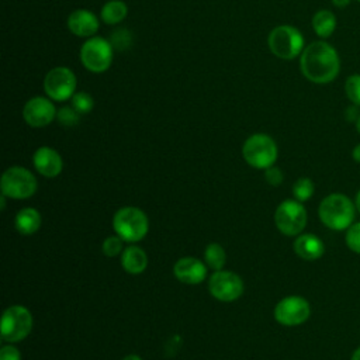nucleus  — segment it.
Returning a JSON list of instances; mask_svg holds the SVG:
<instances>
[{
    "label": "nucleus",
    "mask_w": 360,
    "mask_h": 360,
    "mask_svg": "<svg viewBox=\"0 0 360 360\" xmlns=\"http://www.w3.org/2000/svg\"><path fill=\"white\" fill-rule=\"evenodd\" d=\"M350 360H360V347H357V349L353 352Z\"/></svg>",
    "instance_id": "obj_35"
},
{
    "label": "nucleus",
    "mask_w": 360,
    "mask_h": 360,
    "mask_svg": "<svg viewBox=\"0 0 360 360\" xmlns=\"http://www.w3.org/2000/svg\"><path fill=\"white\" fill-rule=\"evenodd\" d=\"M56 118L63 127H73L79 122L80 114L72 105H66V107H62L58 110Z\"/></svg>",
    "instance_id": "obj_27"
},
{
    "label": "nucleus",
    "mask_w": 360,
    "mask_h": 360,
    "mask_svg": "<svg viewBox=\"0 0 360 360\" xmlns=\"http://www.w3.org/2000/svg\"><path fill=\"white\" fill-rule=\"evenodd\" d=\"M121 266L129 274H139L148 266V256L142 248L131 245L121 253Z\"/></svg>",
    "instance_id": "obj_18"
},
{
    "label": "nucleus",
    "mask_w": 360,
    "mask_h": 360,
    "mask_svg": "<svg viewBox=\"0 0 360 360\" xmlns=\"http://www.w3.org/2000/svg\"><path fill=\"white\" fill-rule=\"evenodd\" d=\"M312 28L321 38H328L336 28V17L329 10H319L312 17Z\"/></svg>",
    "instance_id": "obj_20"
},
{
    "label": "nucleus",
    "mask_w": 360,
    "mask_h": 360,
    "mask_svg": "<svg viewBox=\"0 0 360 360\" xmlns=\"http://www.w3.org/2000/svg\"><path fill=\"white\" fill-rule=\"evenodd\" d=\"M94 101L93 97L84 91L75 93L72 97V107L79 112V114H87L93 110Z\"/></svg>",
    "instance_id": "obj_26"
},
{
    "label": "nucleus",
    "mask_w": 360,
    "mask_h": 360,
    "mask_svg": "<svg viewBox=\"0 0 360 360\" xmlns=\"http://www.w3.org/2000/svg\"><path fill=\"white\" fill-rule=\"evenodd\" d=\"M0 188L1 194L10 198L25 200L37 191V179L28 169L13 166L3 173Z\"/></svg>",
    "instance_id": "obj_7"
},
{
    "label": "nucleus",
    "mask_w": 360,
    "mask_h": 360,
    "mask_svg": "<svg viewBox=\"0 0 360 360\" xmlns=\"http://www.w3.org/2000/svg\"><path fill=\"white\" fill-rule=\"evenodd\" d=\"M68 28L76 37H93L98 30V20L91 11L79 8L69 14Z\"/></svg>",
    "instance_id": "obj_16"
},
{
    "label": "nucleus",
    "mask_w": 360,
    "mask_h": 360,
    "mask_svg": "<svg viewBox=\"0 0 360 360\" xmlns=\"http://www.w3.org/2000/svg\"><path fill=\"white\" fill-rule=\"evenodd\" d=\"M243 159L255 169H269L277 160V145L274 139L266 134H253L242 148Z\"/></svg>",
    "instance_id": "obj_4"
},
{
    "label": "nucleus",
    "mask_w": 360,
    "mask_h": 360,
    "mask_svg": "<svg viewBox=\"0 0 360 360\" xmlns=\"http://www.w3.org/2000/svg\"><path fill=\"white\" fill-rule=\"evenodd\" d=\"M6 197H7V195H4V194H1V197H0V201H1V210H4V208H6Z\"/></svg>",
    "instance_id": "obj_38"
},
{
    "label": "nucleus",
    "mask_w": 360,
    "mask_h": 360,
    "mask_svg": "<svg viewBox=\"0 0 360 360\" xmlns=\"http://www.w3.org/2000/svg\"><path fill=\"white\" fill-rule=\"evenodd\" d=\"M112 228L124 242H138L148 233L149 221L142 210L136 207H122L114 214Z\"/></svg>",
    "instance_id": "obj_3"
},
{
    "label": "nucleus",
    "mask_w": 360,
    "mask_h": 360,
    "mask_svg": "<svg viewBox=\"0 0 360 360\" xmlns=\"http://www.w3.org/2000/svg\"><path fill=\"white\" fill-rule=\"evenodd\" d=\"M354 204H356V210L360 212V190H359L357 194H356V201H354Z\"/></svg>",
    "instance_id": "obj_37"
},
{
    "label": "nucleus",
    "mask_w": 360,
    "mask_h": 360,
    "mask_svg": "<svg viewBox=\"0 0 360 360\" xmlns=\"http://www.w3.org/2000/svg\"><path fill=\"white\" fill-rule=\"evenodd\" d=\"M345 91L352 104L360 107V75H350L346 79Z\"/></svg>",
    "instance_id": "obj_25"
},
{
    "label": "nucleus",
    "mask_w": 360,
    "mask_h": 360,
    "mask_svg": "<svg viewBox=\"0 0 360 360\" xmlns=\"http://www.w3.org/2000/svg\"><path fill=\"white\" fill-rule=\"evenodd\" d=\"M56 112L58 111L55 110L53 103L49 98L41 96L30 98L22 108V117L25 122L34 128L49 125L56 117Z\"/></svg>",
    "instance_id": "obj_13"
},
{
    "label": "nucleus",
    "mask_w": 360,
    "mask_h": 360,
    "mask_svg": "<svg viewBox=\"0 0 360 360\" xmlns=\"http://www.w3.org/2000/svg\"><path fill=\"white\" fill-rule=\"evenodd\" d=\"M311 315L309 302L301 295H288L277 302L274 318L284 326H297L304 323Z\"/></svg>",
    "instance_id": "obj_12"
},
{
    "label": "nucleus",
    "mask_w": 360,
    "mask_h": 360,
    "mask_svg": "<svg viewBox=\"0 0 360 360\" xmlns=\"http://www.w3.org/2000/svg\"><path fill=\"white\" fill-rule=\"evenodd\" d=\"M346 245L347 248L360 255V222H353L346 231Z\"/></svg>",
    "instance_id": "obj_28"
},
{
    "label": "nucleus",
    "mask_w": 360,
    "mask_h": 360,
    "mask_svg": "<svg viewBox=\"0 0 360 360\" xmlns=\"http://www.w3.org/2000/svg\"><path fill=\"white\" fill-rule=\"evenodd\" d=\"M352 156H353V159H354L356 162H359V163H360V143H359V145H356V146L353 148V150H352Z\"/></svg>",
    "instance_id": "obj_33"
},
{
    "label": "nucleus",
    "mask_w": 360,
    "mask_h": 360,
    "mask_svg": "<svg viewBox=\"0 0 360 360\" xmlns=\"http://www.w3.org/2000/svg\"><path fill=\"white\" fill-rule=\"evenodd\" d=\"M357 107H359V105H354V104H353L350 108H347L346 117H347L349 121H356V120L359 118L360 114H357Z\"/></svg>",
    "instance_id": "obj_32"
},
{
    "label": "nucleus",
    "mask_w": 360,
    "mask_h": 360,
    "mask_svg": "<svg viewBox=\"0 0 360 360\" xmlns=\"http://www.w3.org/2000/svg\"><path fill=\"white\" fill-rule=\"evenodd\" d=\"M274 222L281 233L287 236L300 235L307 225V211L302 202L298 200H285L278 204L274 212Z\"/></svg>",
    "instance_id": "obj_8"
},
{
    "label": "nucleus",
    "mask_w": 360,
    "mask_h": 360,
    "mask_svg": "<svg viewBox=\"0 0 360 360\" xmlns=\"http://www.w3.org/2000/svg\"><path fill=\"white\" fill-rule=\"evenodd\" d=\"M294 252L304 260H316L322 257L325 246L318 236L312 233H302L294 240Z\"/></svg>",
    "instance_id": "obj_17"
},
{
    "label": "nucleus",
    "mask_w": 360,
    "mask_h": 360,
    "mask_svg": "<svg viewBox=\"0 0 360 360\" xmlns=\"http://www.w3.org/2000/svg\"><path fill=\"white\" fill-rule=\"evenodd\" d=\"M357 1H360V0H357Z\"/></svg>",
    "instance_id": "obj_40"
},
{
    "label": "nucleus",
    "mask_w": 360,
    "mask_h": 360,
    "mask_svg": "<svg viewBox=\"0 0 360 360\" xmlns=\"http://www.w3.org/2000/svg\"><path fill=\"white\" fill-rule=\"evenodd\" d=\"M267 44L273 55L280 59H294L304 51L302 34L291 25L276 27L267 38Z\"/></svg>",
    "instance_id": "obj_5"
},
{
    "label": "nucleus",
    "mask_w": 360,
    "mask_h": 360,
    "mask_svg": "<svg viewBox=\"0 0 360 360\" xmlns=\"http://www.w3.org/2000/svg\"><path fill=\"white\" fill-rule=\"evenodd\" d=\"M208 290L214 298L222 302L238 300L243 292L242 278L229 270H218L208 280Z\"/></svg>",
    "instance_id": "obj_11"
},
{
    "label": "nucleus",
    "mask_w": 360,
    "mask_h": 360,
    "mask_svg": "<svg viewBox=\"0 0 360 360\" xmlns=\"http://www.w3.org/2000/svg\"><path fill=\"white\" fill-rule=\"evenodd\" d=\"M0 360H21V353L15 346L4 345L0 349Z\"/></svg>",
    "instance_id": "obj_31"
},
{
    "label": "nucleus",
    "mask_w": 360,
    "mask_h": 360,
    "mask_svg": "<svg viewBox=\"0 0 360 360\" xmlns=\"http://www.w3.org/2000/svg\"><path fill=\"white\" fill-rule=\"evenodd\" d=\"M128 13V7L121 0H110L101 8V20L105 24H118L121 22Z\"/></svg>",
    "instance_id": "obj_21"
},
{
    "label": "nucleus",
    "mask_w": 360,
    "mask_h": 360,
    "mask_svg": "<svg viewBox=\"0 0 360 360\" xmlns=\"http://www.w3.org/2000/svg\"><path fill=\"white\" fill-rule=\"evenodd\" d=\"M108 41H110L112 49L124 51V49H128L131 46L132 35L127 28H118L114 32H111V37H110Z\"/></svg>",
    "instance_id": "obj_24"
},
{
    "label": "nucleus",
    "mask_w": 360,
    "mask_h": 360,
    "mask_svg": "<svg viewBox=\"0 0 360 360\" xmlns=\"http://www.w3.org/2000/svg\"><path fill=\"white\" fill-rule=\"evenodd\" d=\"M356 129H357V132L360 134V115H359V118L356 120Z\"/></svg>",
    "instance_id": "obj_39"
},
{
    "label": "nucleus",
    "mask_w": 360,
    "mask_h": 360,
    "mask_svg": "<svg viewBox=\"0 0 360 360\" xmlns=\"http://www.w3.org/2000/svg\"><path fill=\"white\" fill-rule=\"evenodd\" d=\"M300 68L309 82L325 84L335 80L339 75L340 59L332 45L315 41L304 48L300 56Z\"/></svg>",
    "instance_id": "obj_1"
},
{
    "label": "nucleus",
    "mask_w": 360,
    "mask_h": 360,
    "mask_svg": "<svg viewBox=\"0 0 360 360\" xmlns=\"http://www.w3.org/2000/svg\"><path fill=\"white\" fill-rule=\"evenodd\" d=\"M319 219L332 231L347 229L356 215V204L345 194L332 193L326 195L318 207Z\"/></svg>",
    "instance_id": "obj_2"
},
{
    "label": "nucleus",
    "mask_w": 360,
    "mask_h": 360,
    "mask_svg": "<svg viewBox=\"0 0 360 360\" xmlns=\"http://www.w3.org/2000/svg\"><path fill=\"white\" fill-rule=\"evenodd\" d=\"M32 325V315L25 307L11 305L3 312L0 336L3 340L10 343L20 342L30 335Z\"/></svg>",
    "instance_id": "obj_6"
},
{
    "label": "nucleus",
    "mask_w": 360,
    "mask_h": 360,
    "mask_svg": "<svg viewBox=\"0 0 360 360\" xmlns=\"http://www.w3.org/2000/svg\"><path fill=\"white\" fill-rule=\"evenodd\" d=\"M314 190H315L314 183H312V180L308 179V177H301V179H298V180L294 183V186H292V194H294L295 200H298V201H301V202L308 201V200L312 197Z\"/></svg>",
    "instance_id": "obj_23"
},
{
    "label": "nucleus",
    "mask_w": 360,
    "mask_h": 360,
    "mask_svg": "<svg viewBox=\"0 0 360 360\" xmlns=\"http://www.w3.org/2000/svg\"><path fill=\"white\" fill-rule=\"evenodd\" d=\"M32 163L37 172L45 177H56L62 172V158L60 155L49 148V146H41L34 152Z\"/></svg>",
    "instance_id": "obj_15"
},
{
    "label": "nucleus",
    "mask_w": 360,
    "mask_h": 360,
    "mask_svg": "<svg viewBox=\"0 0 360 360\" xmlns=\"http://www.w3.org/2000/svg\"><path fill=\"white\" fill-rule=\"evenodd\" d=\"M76 84L77 82L75 73L65 66L51 69L44 79V90L53 101H65L73 97Z\"/></svg>",
    "instance_id": "obj_10"
},
{
    "label": "nucleus",
    "mask_w": 360,
    "mask_h": 360,
    "mask_svg": "<svg viewBox=\"0 0 360 360\" xmlns=\"http://www.w3.org/2000/svg\"><path fill=\"white\" fill-rule=\"evenodd\" d=\"M264 177H266V181L274 187H277L281 181H283V172L278 169V167H269L266 169V173H264Z\"/></svg>",
    "instance_id": "obj_30"
},
{
    "label": "nucleus",
    "mask_w": 360,
    "mask_h": 360,
    "mask_svg": "<svg viewBox=\"0 0 360 360\" xmlns=\"http://www.w3.org/2000/svg\"><path fill=\"white\" fill-rule=\"evenodd\" d=\"M122 242H124V239L120 238L118 235L105 238L103 242V246H101L103 253L108 257H114V256L122 253Z\"/></svg>",
    "instance_id": "obj_29"
},
{
    "label": "nucleus",
    "mask_w": 360,
    "mask_h": 360,
    "mask_svg": "<svg viewBox=\"0 0 360 360\" xmlns=\"http://www.w3.org/2000/svg\"><path fill=\"white\" fill-rule=\"evenodd\" d=\"M122 360H142L138 354H128V356H125Z\"/></svg>",
    "instance_id": "obj_36"
},
{
    "label": "nucleus",
    "mask_w": 360,
    "mask_h": 360,
    "mask_svg": "<svg viewBox=\"0 0 360 360\" xmlns=\"http://www.w3.org/2000/svg\"><path fill=\"white\" fill-rule=\"evenodd\" d=\"M204 260H205V264H208V267H211L212 270H215V271L222 270L225 260H226L224 248L215 242L207 245V248L204 250Z\"/></svg>",
    "instance_id": "obj_22"
},
{
    "label": "nucleus",
    "mask_w": 360,
    "mask_h": 360,
    "mask_svg": "<svg viewBox=\"0 0 360 360\" xmlns=\"http://www.w3.org/2000/svg\"><path fill=\"white\" fill-rule=\"evenodd\" d=\"M350 1H352V0H332V3H333L336 7H339V8L346 7Z\"/></svg>",
    "instance_id": "obj_34"
},
{
    "label": "nucleus",
    "mask_w": 360,
    "mask_h": 360,
    "mask_svg": "<svg viewBox=\"0 0 360 360\" xmlns=\"http://www.w3.org/2000/svg\"><path fill=\"white\" fill-rule=\"evenodd\" d=\"M80 59L87 70L93 73L105 72L112 62V46L108 39L90 37L82 45Z\"/></svg>",
    "instance_id": "obj_9"
},
{
    "label": "nucleus",
    "mask_w": 360,
    "mask_h": 360,
    "mask_svg": "<svg viewBox=\"0 0 360 360\" xmlns=\"http://www.w3.org/2000/svg\"><path fill=\"white\" fill-rule=\"evenodd\" d=\"M173 273L184 284H200L207 276V267L197 257H181L174 263Z\"/></svg>",
    "instance_id": "obj_14"
},
{
    "label": "nucleus",
    "mask_w": 360,
    "mask_h": 360,
    "mask_svg": "<svg viewBox=\"0 0 360 360\" xmlns=\"http://www.w3.org/2000/svg\"><path fill=\"white\" fill-rule=\"evenodd\" d=\"M14 224L21 235H32L41 226V214L32 207H25L17 212Z\"/></svg>",
    "instance_id": "obj_19"
}]
</instances>
